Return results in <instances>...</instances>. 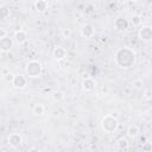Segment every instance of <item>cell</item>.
<instances>
[{
	"label": "cell",
	"instance_id": "obj_19",
	"mask_svg": "<svg viewBox=\"0 0 152 152\" xmlns=\"http://www.w3.org/2000/svg\"><path fill=\"white\" fill-rule=\"evenodd\" d=\"M52 99H53L55 101H61V100L64 99V93L61 91V90H57V91H55V93L52 94Z\"/></svg>",
	"mask_w": 152,
	"mask_h": 152
},
{
	"label": "cell",
	"instance_id": "obj_15",
	"mask_svg": "<svg viewBox=\"0 0 152 152\" xmlns=\"http://www.w3.org/2000/svg\"><path fill=\"white\" fill-rule=\"evenodd\" d=\"M32 112H33L34 115H43L44 112H45V107H44L42 103H37V104L33 106Z\"/></svg>",
	"mask_w": 152,
	"mask_h": 152
},
{
	"label": "cell",
	"instance_id": "obj_4",
	"mask_svg": "<svg viewBox=\"0 0 152 152\" xmlns=\"http://www.w3.org/2000/svg\"><path fill=\"white\" fill-rule=\"evenodd\" d=\"M138 37H139V39L142 40V42H147V43L151 42V39H152V28H151V26H148V25L141 26V27L139 28Z\"/></svg>",
	"mask_w": 152,
	"mask_h": 152
},
{
	"label": "cell",
	"instance_id": "obj_1",
	"mask_svg": "<svg viewBox=\"0 0 152 152\" xmlns=\"http://www.w3.org/2000/svg\"><path fill=\"white\" fill-rule=\"evenodd\" d=\"M137 53L131 48H120L115 51L114 62L121 69H128L135 64Z\"/></svg>",
	"mask_w": 152,
	"mask_h": 152
},
{
	"label": "cell",
	"instance_id": "obj_16",
	"mask_svg": "<svg viewBox=\"0 0 152 152\" xmlns=\"http://www.w3.org/2000/svg\"><path fill=\"white\" fill-rule=\"evenodd\" d=\"M116 144H118V147H119V150H124V151L128 150V141H127L125 138H121V139H119Z\"/></svg>",
	"mask_w": 152,
	"mask_h": 152
},
{
	"label": "cell",
	"instance_id": "obj_10",
	"mask_svg": "<svg viewBox=\"0 0 152 152\" xmlns=\"http://www.w3.org/2000/svg\"><path fill=\"white\" fill-rule=\"evenodd\" d=\"M95 87H96V83L91 77H86L82 81V89L87 93H90V91L95 90Z\"/></svg>",
	"mask_w": 152,
	"mask_h": 152
},
{
	"label": "cell",
	"instance_id": "obj_18",
	"mask_svg": "<svg viewBox=\"0 0 152 152\" xmlns=\"http://www.w3.org/2000/svg\"><path fill=\"white\" fill-rule=\"evenodd\" d=\"M10 15V8L7 6H0V19H6Z\"/></svg>",
	"mask_w": 152,
	"mask_h": 152
},
{
	"label": "cell",
	"instance_id": "obj_11",
	"mask_svg": "<svg viewBox=\"0 0 152 152\" xmlns=\"http://www.w3.org/2000/svg\"><path fill=\"white\" fill-rule=\"evenodd\" d=\"M94 34H95V30H94V26L91 24H86V25L82 26L81 36L83 38H91Z\"/></svg>",
	"mask_w": 152,
	"mask_h": 152
},
{
	"label": "cell",
	"instance_id": "obj_25",
	"mask_svg": "<svg viewBox=\"0 0 152 152\" xmlns=\"http://www.w3.org/2000/svg\"><path fill=\"white\" fill-rule=\"evenodd\" d=\"M7 36V31L5 28H0V38H4Z\"/></svg>",
	"mask_w": 152,
	"mask_h": 152
},
{
	"label": "cell",
	"instance_id": "obj_28",
	"mask_svg": "<svg viewBox=\"0 0 152 152\" xmlns=\"http://www.w3.org/2000/svg\"><path fill=\"white\" fill-rule=\"evenodd\" d=\"M131 1H138V0H131Z\"/></svg>",
	"mask_w": 152,
	"mask_h": 152
},
{
	"label": "cell",
	"instance_id": "obj_6",
	"mask_svg": "<svg viewBox=\"0 0 152 152\" xmlns=\"http://www.w3.org/2000/svg\"><path fill=\"white\" fill-rule=\"evenodd\" d=\"M7 144L13 147V148H17L19 147L21 144H23V138L20 134L18 133H11L8 137H7Z\"/></svg>",
	"mask_w": 152,
	"mask_h": 152
},
{
	"label": "cell",
	"instance_id": "obj_9",
	"mask_svg": "<svg viewBox=\"0 0 152 152\" xmlns=\"http://www.w3.org/2000/svg\"><path fill=\"white\" fill-rule=\"evenodd\" d=\"M13 46V39L10 38L8 36L4 37V38H0V50L2 52H7L12 49Z\"/></svg>",
	"mask_w": 152,
	"mask_h": 152
},
{
	"label": "cell",
	"instance_id": "obj_22",
	"mask_svg": "<svg viewBox=\"0 0 152 152\" xmlns=\"http://www.w3.org/2000/svg\"><path fill=\"white\" fill-rule=\"evenodd\" d=\"M151 94H152L151 90H150V89H146L145 93H144V99L147 100V101H150V100H151Z\"/></svg>",
	"mask_w": 152,
	"mask_h": 152
},
{
	"label": "cell",
	"instance_id": "obj_24",
	"mask_svg": "<svg viewBox=\"0 0 152 152\" xmlns=\"http://www.w3.org/2000/svg\"><path fill=\"white\" fill-rule=\"evenodd\" d=\"M101 90H102V95H107L109 93V88L107 86H101Z\"/></svg>",
	"mask_w": 152,
	"mask_h": 152
},
{
	"label": "cell",
	"instance_id": "obj_14",
	"mask_svg": "<svg viewBox=\"0 0 152 152\" xmlns=\"http://www.w3.org/2000/svg\"><path fill=\"white\" fill-rule=\"evenodd\" d=\"M139 132H140V129H139V127H138L137 125H129V126L127 127V131H126L127 135L131 137V138H135V137H138Z\"/></svg>",
	"mask_w": 152,
	"mask_h": 152
},
{
	"label": "cell",
	"instance_id": "obj_2",
	"mask_svg": "<svg viewBox=\"0 0 152 152\" xmlns=\"http://www.w3.org/2000/svg\"><path fill=\"white\" fill-rule=\"evenodd\" d=\"M119 127V121L114 114H107L101 120V128L104 133H114Z\"/></svg>",
	"mask_w": 152,
	"mask_h": 152
},
{
	"label": "cell",
	"instance_id": "obj_5",
	"mask_svg": "<svg viewBox=\"0 0 152 152\" xmlns=\"http://www.w3.org/2000/svg\"><path fill=\"white\" fill-rule=\"evenodd\" d=\"M12 84L15 89H24L27 86V78L26 76L18 74V75H13V80H12Z\"/></svg>",
	"mask_w": 152,
	"mask_h": 152
},
{
	"label": "cell",
	"instance_id": "obj_13",
	"mask_svg": "<svg viewBox=\"0 0 152 152\" xmlns=\"http://www.w3.org/2000/svg\"><path fill=\"white\" fill-rule=\"evenodd\" d=\"M48 1L46 0H36L34 1V10L38 13H44L48 10Z\"/></svg>",
	"mask_w": 152,
	"mask_h": 152
},
{
	"label": "cell",
	"instance_id": "obj_20",
	"mask_svg": "<svg viewBox=\"0 0 152 152\" xmlns=\"http://www.w3.org/2000/svg\"><path fill=\"white\" fill-rule=\"evenodd\" d=\"M71 34H72V31H71L70 28H63V31H62V36H63L64 38H70Z\"/></svg>",
	"mask_w": 152,
	"mask_h": 152
},
{
	"label": "cell",
	"instance_id": "obj_17",
	"mask_svg": "<svg viewBox=\"0 0 152 152\" xmlns=\"http://www.w3.org/2000/svg\"><path fill=\"white\" fill-rule=\"evenodd\" d=\"M131 23L133 24V26H139L142 23V18L139 14H133L131 18Z\"/></svg>",
	"mask_w": 152,
	"mask_h": 152
},
{
	"label": "cell",
	"instance_id": "obj_27",
	"mask_svg": "<svg viewBox=\"0 0 152 152\" xmlns=\"http://www.w3.org/2000/svg\"><path fill=\"white\" fill-rule=\"evenodd\" d=\"M134 86H135L137 88H141V86H142V82H141L140 80H139V81H135V82H134Z\"/></svg>",
	"mask_w": 152,
	"mask_h": 152
},
{
	"label": "cell",
	"instance_id": "obj_26",
	"mask_svg": "<svg viewBox=\"0 0 152 152\" xmlns=\"http://www.w3.org/2000/svg\"><path fill=\"white\" fill-rule=\"evenodd\" d=\"M68 81H69V84H70V86H74V83H76V78H75V77H72V76H71V77H69V80H68Z\"/></svg>",
	"mask_w": 152,
	"mask_h": 152
},
{
	"label": "cell",
	"instance_id": "obj_7",
	"mask_svg": "<svg viewBox=\"0 0 152 152\" xmlns=\"http://www.w3.org/2000/svg\"><path fill=\"white\" fill-rule=\"evenodd\" d=\"M114 27L118 32H125L127 28H128V21L125 17H118L115 20H114Z\"/></svg>",
	"mask_w": 152,
	"mask_h": 152
},
{
	"label": "cell",
	"instance_id": "obj_12",
	"mask_svg": "<svg viewBox=\"0 0 152 152\" xmlns=\"http://www.w3.org/2000/svg\"><path fill=\"white\" fill-rule=\"evenodd\" d=\"M27 40V33L24 30H17L14 32V42L17 44H24Z\"/></svg>",
	"mask_w": 152,
	"mask_h": 152
},
{
	"label": "cell",
	"instance_id": "obj_23",
	"mask_svg": "<svg viewBox=\"0 0 152 152\" xmlns=\"http://www.w3.org/2000/svg\"><path fill=\"white\" fill-rule=\"evenodd\" d=\"M12 80H13V74L8 72V74L5 75V81H6V82H11V83H12Z\"/></svg>",
	"mask_w": 152,
	"mask_h": 152
},
{
	"label": "cell",
	"instance_id": "obj_8",
	"mask_svg": "<svg viewBox=\"0 0 152 152\" xmlns=\"http://www.w3.org/2000/svg\"><path fill=\"white\" fill-rule=\"evenodd\" d=\"M66 55H68V52H66L65 48L62 46V45L56 46V48L53 49V51H52V56H53V58H55L56 61H63V59L66 57Z\"/></svg>",
	"mask_w": 152,
	"mask_h": 152
},
{
	"label": "cell",
	"instance_id": "obj_21",
	"mask_svg": "<svg viewBox=\"0 0 152 152\" xmlns=\"http://www.w3.org/2000/svg\"><path fill=\"white\" fill-rule=\"evenodd\" d=\"M142 151H146V152L152 151V144L151 142H144L142 144Z\"/></svg>",
	"mask_w": 152,
	"mask_h": 152
},
{
	"label": "cell",
	"instance_id": "obj_3",
	"mask_svg": "<svg viewBox=\"0 0 152 152\" xmlns=\"http://www.w3.org/2000/svg\"><path fill=\"white\" fill-rule=\"evenodd\" d=\"M25 72L31 78L39 77L43 74V65H42V63L39 61L32 59V61H30V62L26 63V65H25Z\"/></svg>",
	"mask_w": 152,
	"mask_h": 152
}]
</instances>
